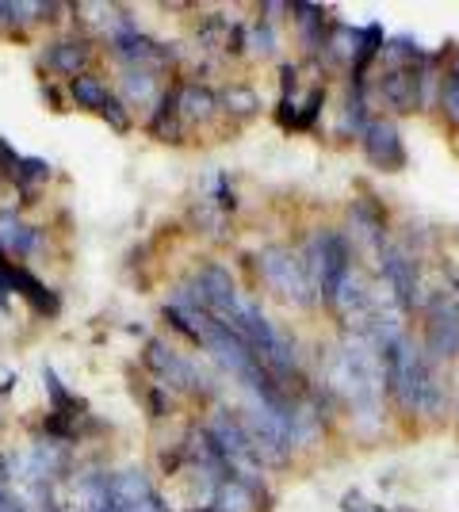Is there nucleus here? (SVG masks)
I'll return each mask as SVG.
<instances>
[{
  "mask_svg": "<svg viewBox=\"0 0 459 512\" xmlns=\"http://www.w3.org/2000/svg\"><path fill=\"white\" fill-rule=\"evenodd\" d=\"M146 367H150L161 383L176 386V390H188V394H207V390H211L207 375L199 371L196 363H188L180 352H173L165 341L146 344Z\"/></svg>",
  "mask_w": 459,
  "mask_h": 512,
  "instance_id": "1a4fd4ad",
  "label": "nucleus"
},
{
  "mask_svg": "<svg viewBox=\"0 0 459 512\" xmlns=\"http://www.w3.org/2000/svg\"><path fill=\"white\" fill-rule=\"evenodd\" d=\"M111 54L119 62H127V69H161V65L173 62V50L165 43H157L150 35H142L138 27H123L119 35H111Z\"/></svg>",
  "mask_w": 459,
  "mask_h": 512,
  "instance_id": "9d476101",
  "label": "nucleus"
},
{
  "mask_svg": "<svg viewBox=\"0 0 459 512\" xmlns=\"http://www.w3.org/2000/svg\"><path fill=\"white\" fill-rule=\"evenodd\" d=\"M215 207H219V211H234V207H238V199H234V188H230V184H226V176H215Z\"/></svg>",
  "mask_w": 459,
  "mask_h": 512,
  "instance_id": "473e14b6",
  "label": "nucleus"
},
{
  "mask_svg": "<svg viewBox=\"0 0 459 512\" xmlns=\"http://www.w3.org/2000/svg\"><path fill=\"white\" fill-rule=\"evenodd\" d=\"M333 390L349 402L352 421L372 432L383 417V363L375 360L368 337H352L337 356H333V371H329Z\"/></svg>",
  "mask_w": 459,
  "mask_h": 512,
  "instance_id": "f257e3e1",
  "label": "nucleus"
},
{
  "mask_svg": "<svg viewBox=\"0 0 459 512\" xmlns=\"http://www.w3.org/2000/svg\"><path fill=\"white\" fill-rule=\"evenodd\" d=\"M440 107H444V115L459 127V77H452V73L440 81Z\"/></svg>",
  "mask_w": 459,
  "mask_h": 512,
  "instance_id": "c85d7f7f",
  "label": "nucleus"
},
{
  "mask_svg": "<svg viewBox=\"0 0 459 512\" xmlns=\"http://www.w3.org/2000/svg\"><path fill=\"white\" fill-rule=\"evenodd\" d=\"M69 92H73V100H77V104L92 107V111H100L104 100L111 96L108 88H104V81H100V77H88V73H81L77 81H69Z\"/></svg>",
  "mask_w": 459,
  "mask_h": 512,
  "instance_id": "393cba45",
  "label": "nucleus"
},
{
  "mask_svg": "<svg viewBox=\"0 0 459 512\" xmlns=\"http://www.w3.org/2000/svg\"><path fill=\"white\" fill-rule=\"evenodd\" d=\"M46 176H50V165H46L43 157H23L20 172H16L20 184H39V180H46Z\"/></svg>",
  "mask_w": 459,
  "mask_h": 512,
  "instance_id": "c756f323",
  "label": "nucleus"
},
{
  "mask_svg": "<svg viewBox=\"0 0 459 512\" xmlns=\"http://www.w3.org/2000/svg\"><path fill=\"white\" fill-rule=\"evenodd\" d=\"M0 20H4V4H0Z\"/></svg>",
  "mask_w": 459,
  "mask_h": 512,
  "instance_id": "58836bf2",
  "label": "nucleus"
},
{
  "mask_svg": "<svg viewBox=\"0 0 459 512\" xmlns=\"http://www.w3.org/2000/svg\"><path fill=\"white\" fill-rule=\"evenodd\" d=\"M245 46H249V54H257V58H268L272 50H276V31H272V23H253V27H245Z\"/></svg>",
  "mask_w": 459,
  "mask_h": 512,
  "instance_id": "bb28decb",
  "label": "nucleus"
},
{
  "mask_svg": "<svg viewBox=\"0 0 459 512\" xmlns=\"http://www.w3.org/2000/svg\"><path fill=\"white\" fill-rule=\"evenodd\" d=\"M192 287H196L199 302H203V310L211 314V318H219L226 329L238 321L241 314V295L238 287H234V279H230V272L222 268V264H203L199 268V276L192 279Z\"/></svg>",
  "mask_w": 459,
  "mask_h": 512,
  "instance_id": "0eeeda50",
  "label": "nucleus"
},
{
  "mask_svg": "<svg viewBox=\"0 0 459 512\" xmlns=\"http://www.w3.org/2000/svg\"><path fill=\"white\" fill-rule=\"evenodd\" d=\"M207 432L215 436V444H219L230 474L241 478V482H249V486H257V490H264V478H261L264 463H261V455H257V448H253V436H249L245 421L234 417L230 409H219V413L211 417Z\"/></svg>",
  "mask_w": 459,
  "mask_h": 512,
  "instance_id": "20e7f679",
  "label": "nucleus"
},
{
  "mask_svg": "<svg viewBox=\"0 0 459 512\" xmlns=\"http://www.w3.org/2000/svg\"><path fill=\"white\" fill-rule=\"evenodd\" d=\"M8 279H12V295L27 299L39 314H58V295H54L50 287H43L31 272H23V268H8Z\"/></svg>",
  "mask_w": 459,
  "mask_h": 512,
  "instance_id": "a211bd4d",
  "label": "nucleus"
},
{
  "mask_svg": "<svg viewBox=\"0 0 459 512\" xmlns=\"http://www.w3.org/2000/svg\"><path fill=\"white\" fill-rule=\"evenodd\" d=\"M219 111V96L203 85H176V115L184 127L192 123H207Z\"/></svg>",
  "mask_w": 459,
  "mask_h": 512,
  "instance_id": "2eb2a0df",
  "label": "nucleus"
},
{
  "mask_svg": "<svg viewBox=\"0 0 459 512\" xmlns=\"http://www.w3.org/2000/svg\"><path fill=\"white\" fill-rule=\"evenodd\" d=\"M452 77H459V50H456V58H452Z\"/></svg>",
  "mask_w": 459,
  "mask_h": 512,
  "instance_id": "c9c22d12",
  "label": "nucleus"
},
{
  "mask_svg": "<svg viewBox=\"0 0 459 512\" xmlns=\"http://www.w3.org/2000/svg\"><path fill=\"white\" fill-rule=\"evenodd\" d=\"M303 268H306V276H310L314 295H322L329 306V302L337 299L341 283L356 272V268H352L349 237L341 234V230H318V234L310 237V245H306Z\"/></svg>",
  "mask_w": 459,
  "mask_h": 512,
  "instance_id": "7ed1b4c3",
  "label": "nucleus"
},
{
  "mask_svg": "<svg viewBox=\"0 0 459 512\" xmlns=\"http://www.w3.org/2000/svg\"><path fill=\"white\" fill-rule=\"evenodd\" d=\"M123 96L134 107L153 104L157 100V73H150V69H127L123 73Z\"/></svg>",
  "mask_w": 459,
  "mask_h": 512,
  "instance_id": "412c9836",
  "label": "nucleus"
},
{
  "mask_svg": "<svg viewBox=\"0 0 459 512\" xmlns=\"http://www.w3.org/2000/svg\"><path fill=\"white\" fill-rule=\"evenodd\" d=\"M383 356V383L391 390L402 413H421V398H425V375H429V356L417 352L410 337H398L387 348H379Z\"/></svg>",
  "mask_w": 459,
  "mask_h": 512,
  "instance_id": "f03ea898",
  "label": "nucleus"
},
{
  "mask_svg": "<svg viewBox=\"0 0 459 512\" xmlns=\"http://www.w3.org/2000/svg\"><path fill=\"white\" fill-rule=\"evenodd\" d=\"M360 142H364V153H368V161L375 169H406V146H402V134H398L391 119H372L360 134Z\"/></svg>",
  "mask_w": 459,
  "mask_h": 512,
  "instance_id": "f8f14e48",
  "label": "nucleus"
},
{
  "mask_svg": "<svg viewBox=\"0 0 459 512\" xmlns=\"http://www.w3.org/2000/svg\"><path fill=\"white\" fill-rule=\"evenodd\" d=\"M150 406H153V417H165V413H169V406H165V394H161V390H153V394H150Z\"/></svg>",
  "mask_w": 459,
  "mask_h": 512,
  "instance_id": "f704fd0d",
  "label": "nucleus"
},
{
  "mask_svg": "<svg viewBox=\"0 0 459 512\" xmlns=\"http://www.w3.org/2000/svg\"><path fill=\"white\" fill-rule=\"evenodd\" d=\"M291 12H295V23H299V39L310 54H318V50H326V12L318 8V4H291Z\"/></svg>",
  "mask_w": 459,
  "mask_h": 512,
  "instance_id": "6ab92c4d",
  "label": "nucleus"
},
{
  "mask_svg": "<svg viewBox=\"0 0 459 512\" xmlns=\"http://www.w3.org/2000/svg\"><path fill=\"white\" fill-rule=\"evenodd\" d=\"M0 512H23V501L8 490V470L0 463Z\"/></svg>",
  "mask_w": 459,
  "mask_h": 512,
  "instance_id": "2f4dec72",
  "label": "nucleus"
},
{
  "mask_svg": "<svg viewBox=\"0 0 459 512\" xmlns=\"http://www.w3.org/2000/svg\"><path fill=\"white\" fill-rule=\"evenodd\" d=\"M459 352V279L437 287L425 299V356L433 363Z\"/></svg>",
  "mask_w": 459,
  "mask_h": 512,
  "instance_id": "39448f33",
  "label": "nucleus"
},
{
  "mask_svg": "<svg viewBox=\"0 0 459 512\" xmlns=\"http://www.w3.org/2000/svg\"><path fill=\"white\" fill-rule=\"evenodd\" d=\"M88 43H77V39H62V43H50L43 54L46 69H54V73H62V77H81L85 73V62H88Z\"/></svg>",
  "mask_w": 459,
  "mask_h": 512,
  "instance_id": "f3484780",
  "label": "nucleus"
},
{
  "mask_svg": "<svg viewBox=\"0 0 459 512\" xmlns=\"http://www.w3.org/2000/svg\"><path fill=\"white\" fill-rule=\"evenodd\" d=\"M379 96H383V104L391 107V111H398V115L421 107V100H417V65H391V69L379 77Z\"/></svg>",
  "mask_w": 459,
  "mask_h": 512,
  "instance_id": "ddd939ff",
  "label": "nucleus"
},
{
  "mask_svg": "<svg viewBox=\"0 0 459 512\" xmlns=\"http://www.w3.org/2000/svg\"><path fill=\"white\" fill-rule=\"evenodd\" d=\"M100 115L108 119L115 134H127V130H131V115H127V107H123V100H119V96H108V100H104V107H100Z\"/></svg>",
  "mask_w": 459,
  "mask_h": 512,
  "instance_id": "cd10ccee",
  "label": "nucleus"
},
{
  "mask_svg": "<svg viewBox=\"0 0 459 512\" xmlns=\"http://www.w3.org/2000/svg\"><path fill=\"white\" fill-rule=\"evenodd\" d=\"M4 256H8V253H4V249H0V268H4Z\"/></svg>",
  "mask_w": 459,
  "mask_h": 512,
  "instance_id": "4c0bfd02",
  "label": "nucleus"
},
{
  "mask_svg": "<svg viewBox=\"0 0 459 512\" xmlns=\"http://www.w3.org/2000/svg\"><path fill=\"white\" fill-rule=\"evenodd\" d=\"M326 50L337 62H356V50H360V31H352L345 23H337L326 35Z\"/></svg>",
  "mask_w": 459,
  "mask_h": 512,
  "instance_id": "a878e982",
  "label": "nucleus"
},
{
  "mask_svg": "<svg viewBox=\"0 0 459 512\" xmlns=\"http://www.w3.org/2000/svg\"><path fill=\"white\" fill-rule=\"evenodd\" d=\"M322 104H326V88H314V92L306 96V104H303V111H299V119H295V127H310V123L318 119Z\"/></svg>",
  "mask_w": 459,
  "mask_h": 512,
  "instance_id": "7c9ffc66",
  "label": "nucleus"
},
{
  "mask_svg": "<svg viewBox=\"0 0 459 512\" xmlns=\"http://www.w3.org/2000/svg\"><path fill=\"white\" fill-rule=\"evenodd\" d=\"M379 276H383L394 306H398L402 314H410L414 306H421V276H417L414 256L406 253V249L387 245V249L379 253Z\"/></svg>",
  "mask_w": 459,
  "mask_h": 512,
  "instance_id": "6e6552de",
  "label": "nucleus"
},
{
  "mask_svg": "<svg viewBox=\"0 0 459 512\" xmlns=\"http://www.w3.org/2000/svg\"><path fill=\"white\" fill-rule=\"evenodd\" d=\"M43 383H46V394H50V406H54V417H81L85 402H81V398H73L66 386L58 383V375H54L50 367L43 371Z\"/></svg>",
  "mask_w": 459,
  "mask_h": 512,
  "instance_id": "5701e85b",
  "label": "nucleus"
},
{
  "mask_svg": "<svg viewBox=\"0 0 459 512\" xmlns=\"http://www.w3.org/2000/svg\"><path fill=\"white\" fill-rule=\"evenodd\" d=\"M257 268H261V279L268 283V291H276L284 302H295V306H310V302H314L310 276H306L303 260L291 253V249L268 245V249L257 256Z\"/></svg>",
  "mask_w": 459,
  "mask_h": 512,
  "instance_id": "423d86ee",
  "label": "nucleus"
},
{
  "mask_svg": "<svg viewBox=\"0 0 459 512\" xmlns=\"http://www.w3.org/2000/svg\"><path fill=\"white\" fill-rule=\"evenodd\" d=\"M349 222H352V237H356L360 245H368L375 253L387 249V245H383V237H387V214L379 211L372 199H356L349 211Z\"/></svg>",
  "mask_w": 459,
  "mask_h": 512,
  "instance_id": "4468645a",
  "label": "nucleus"
},
{
  "mask_svg": "<svg viewBox=\"0 0 459 512\" xmlns=\"http://www.w3.org/2000/svg\"><path fill=\"white\" fill-rule=\"evenodd\" d=\"M222 111H230L234 119H249L261 111V96L249 85H230L222 88Z\"/></svg>",
  "mask_w": 459,
  "mask_h": 512,
  "instance_id": "4be33fe9",
  "label": "nucleus"
},
{
  "mask_svg": "<svg viewBox=\"0 0 459 512\" xmlns=\"http://www.w3.org/2000/svg\"><path fill=\"white\" fill-rule=\"evenodd\" d=\"M192 512H219L215 505H199V509H192Z\"/></svg>",
  "mask_w": 459,
  "mask_h": 512,
  "instance_id": "e433bc0d",
  "label": "nucleus"
},
{
  "mask_svg": "<svg viewBox=\"0 0 459 512\" xmlns=\"http://www.w3.org/2000/svg\"><path fill=\"white\" fill-rule=\"evenodd\" d=\"M35 241H39V234H35L31 226H23L12 211H0V249H4V253H20V256L31 253Z\"/></svg>",
  "mask_w": 459,
  "mask_h": 512,
  "instance_id": "aec40b11",
  "label": "nucleus"
},
{
  "mask_svg": "<svg viewBox=\"0 0 459 512\" xmlns=\"http://www.w3.org/2000/svg\"><path fill=\"white\" fill-rule=\"evenodd\" d=\"M375 54H383V27L368 23L360 31V50H356V62H352V77H368V65H372Z\"/></svg>",
  "mask_w": 459,
  "mask_h": 512,
  "instance_id": "b1692460",
  "label": "nucleus"
},
{
  "mask_svg": "<svg viewBox=\"0 0 459 512\" xmlns=\"http://www.w3.org/2000/svg\"><path fill=\"white\" fill-rule=\"evenodd\" d=\"M211 505L219 512H261V490L241 482V478H222L215 493H211Z\"/></svg>",
  "mask_w": 459,
  "mask_h": 512,
  "instance_id": "dca6fc26",
  "label": "nucleus"
},
{
  "mask_svg": "<svg viewBox=\"0 0 459 512\" xmlns=\"http://www.w3.org/2000/svg\"><path fill=\"white\" fill-rule=\"evenodd\" d=\"M20 153H12V146H8V142H4V138H0V169L8 172V176H12V180H16V172H20Z\"/></svg>",
  "mask_w": 459,
  "mask_h": 512,
  "instance_id": "72a5a7b5",
  "label": "nucleus"
},
{
  "mask_svg": "<svg viewBox=\"0 0 459 512\" xmlns=\"http://www.w3.org/2000/svg\"><path fill=\"white\" fill-rule=\"evenodd\" d=\"M111 505L115 512H169L161 493L142 470H119L111 474Z\"/></svg>",
  "mask_w": 459,
  "mask_h": 512,
  "instance_id": "9b49d317",
  "label": "nucleus"
}]
</instances>
